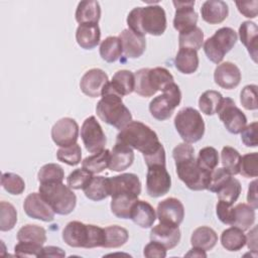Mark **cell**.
<instances>
[{
  "label": "cell",
  "instance_id": "7c38bea8",
  "mask_svg": "<svg viewBox=\"0 0 258 258\" xmlns=\"http://www.w3.org/2000/svg\"><path fill=\"white\" fill-rule=\"evenodd\" d=\"M81 137L88 152L94 154L105 149L106 135L95 116H90L84 121Z\"/></svg>",
  "mask_w": 258,
  "mask_h": 258
},
{
  "label": "cell",
  "instance_id": "ee69618b",
  "mask_svg": "<svg viewBox=\"0 0 258 258\" xmlns=\"http://www.w3.org/2000/svg\"><path fill=\"white\" fill-rule=\"evenodd\" d=\"M242 190L240 181L235 177H230V179L219 189L217 192L219 200L224 201L230 205H233L239 198Z\"/></svg>",
  "mask_w": 258,
  "mask_h": 258
},
{
  "label": "cell",
  "instance_id": "d6a6232c",
  "mask_svg": "<svg viewBox=\"0 0 258 258\" xmlns=\"http://www.w3.org/2000/svg\"><path fill=\"white\" fill-rule=\"evenodd\" d=\"M83 190L89 200L99 202L106 199L109 197L108 177L102 175L93 176L89 184Z\"/></svg>",
  "mask_w": 258,
  "mask_h": 258
},
{
  "label": "cell",
  "instance_id": "e0dca14e",
  "mask_svg": "<svg viewBox=\"0 0 258 258\" xmlns=\"http://www.w3.org/2000/svg\"><path fill=\"white\" fill-rule=\"evenodd\" d=\"M23 209L26 215L32 219L43 222H51L54 219V211L39 192L29 194L24 200Z\"/></svg>",
  "mask_w": 258,
  "mask_h": 258
},
{
  "label": "cell",
  "instance_id": "30bf717a",
  "mask_svg": "<svg viewBox=\"0 0 258 258\" xmlns=\"http://www.w3.org/2000/svg\"><path fill=\"white\" fill-rule=\"evenodd\" d=\"M180 101L181 92L179 87L174 82L170 83L163 89L161 95L151 100L149 103V112L158 121L167 120L180 104Z\"/></svg>",
  "mask_w": 258,
  "mask_h": 258
},
{
  "label": "cell",
  "instance_id": "cb8c5ba5",
  "mask_svg": "<svg viewBox=\"0 0 258 258\" xmlns=\"http://www.w3.org/2000/svg\"><path fill=\"white\" fill-rule=\"evenodd\" d=\"M129 219L142 229L150 228L156 220V213L153 207L142 200H137L131 209Z\"/></svg>",
  "mask_w": 258,
  "mask_h": 258
},
{
  "label": "cell",
  "instance_id": "8d00e7d4",
  "mask_svg": "<svg viewBox=\"0 0 258 258\" xmlns=\"http://www.w3.org/2000/svg\"><path fill=\"white\" fill-rule=\"evenodd\" d=\"M17 240L18 242H27L43 245L46 242V231L40 226L27 224L22 226L18 230Z\"/></svg>",
  "mask_w": 258,
  "mask_h": 258
},
{
  "label": "cell",
  "instance_id": "8fae6325",
  "mask_svg": "<svg viewBox=\"0 0 258 258\" xmlns=\"http://www.w3.org/2000/svg\"><path fill=\"white\" fill-rule=\"evenodd\" d=\"M220 120L232 134H239L247 125L245 114L236 106L231 98H223L217 111Z\"/></svg>",
  "mask_w": 258,
  "mask_h": 258
},
{
  "label": "cell",
  "instance_id": "44dd1931",
  "mask_svg": "<svg viewBox=\"0 0 258 258\" xmlns=\"http://www.w3.org/2000/svg\"><path fill=\"white\" fill-rule=\"evenodd\" d=\"M180 231L178 226L159 223L150 231V240L161 244L166 249H172L180 241Z\"/></svg>",
  "mask_w": 258,
  "mask_h": 258
},
{
  "label": "cell",
  "instance_id": "f907efd6",
  "mask_svg": "<svg viewBox=\"0 0 258 258\" xmlns=\"http://www.w3.org/2000/svg\"><path fill=\"white\" fill-rule=\"evenodd\" d=\"M257 160H258L257 152L247 153L241 156L239 173L244 177H257L258 175Z\"/></svg>",
  "mask_w": 258,
  "mask_h": 258
},
{
  "label": "cell",
  "instance_id": "ac0fdd59",
  "mask_svg": "<svg viewBox=\"0 0 258 258\" xmlns=\"http://www.w3.org/2000/svg\"><path fill=\"white\" fill-rule=\"evenodd\" d=\"M175 14L173 18V27L178 31H186L197 26L198 13L194 9L195 1H173Z\"/></svg>",
  "mask_w": 258,
  "mask_h": 258
},
{
  "label": "cell",
  "instance_id": "60d3db41",
  "mask_svg": "<svg viewBox=\"0 0 258 258\" xmlns=\"http://www.w3.org/2000/svg\"><path fill=\"white\" fill-rule=\"evenodd\" d=\"M204 44V32L199 27L196 26L189 30L179 32L178 35V45L184 48H190L194 50H199Z\"/></svg>",
  "mask_w": 258,
  "mask_h": 258
},
{
  "label": "cell",
  "instance_id": "c3c4849f",
  "mask_svg": "<svg viewBox=\"0 0 258 258\" xmlns=\"http://www.w3.org/2000/svg\"><path fill=\"white\" fill-rule=\"evenodd\" d=\"M56 158L68 165L75 166L81 162L82 149L78 143L68 147H60L56 151Z\"/></svg>",
  "mask_w": 258,
  "mask_h": 258
},
{
  "label": "cell",
  "instance_id": "7402d4cb",
  "mask_svg": "<svg viewBox=\"0 0 258 258\" xmlns=\"http://www.w3.org/2000/svg\"><path fill=\"white\" fill-rule=\"evenodd\" d=\"M122 43L123 53L127 58H138L146 49L145 36L136 34L129 28L124 29L118 36Z\"/></svg>",
  "mask_w": 258,
  "mask_h": 258
},
{
  "label": "cell",
  "instance_id": "7bdbcfd3",
  "mask_svg": "<svg viewBox=\"0 0 258 258\" xmlns=\"http://www.w3.org/2000/svg\"><path fill=\"white\" fill-rule=\"evenodd\" d=\"M64 171L62 167L56 163H47L40 167L37 173V179L40 183L62 182Z\"/></svg>",
  "mask_w": 258,
  "mask_h": 258
},
{
  "label": "cell",
  "instance_id": "2e32d148",
  "mask_svg": "<svg viewBox=\"0 0 258 258\" xmlns=\"http://www.w3.org/2000/svg\"><path fill=\"white\" fill-rule=\"evenodd\" d=\"M156 216L160 223L179 226L184 218L183 205L175 198H167L158 203Z\"/></svg>",
  "mask_w": 258,
  "mask_h": 258
},
{
  "label": "cell",
  "instance_id": "74e56055",
  "mask_svg": "<svg viewBox=\"0 0 258 258\" xmlns=\"http://www.w3.org/2000/svg\"><path fill=\"white\" fill-rule=\"evenodd\" d=\"M105 241L103 248H119L123 246L129 238L128 231L118 225H112L104 228Z\"/></svg>",
  "mask_w": 258,
  "mask_h": 258
},
{
  "label": "cell",
  "instance_id": "6da1fadb",
  "mask_svg": "<svg viewBox=\"0 0 258 258\" xmlns=\"http://www.w3.org/2000/svg\"><path fill=\"white\" fill-rule=\"evenodd\" d=\"M194 147L186 142L179 143L172 150L178 178L191 190L208 189L211 171L201 168L195 158Z\"/></svg>",
  "mask_w": 258,
  "mask_h": 258
},
{
  "label": "cell",
  "instance_id": "5b68a950",
  "mask_svg": "<svg viewBox=\"0 0 258 258\" xmlns=\"http://www.w3.org/2000/svg\"><path fill=\"white\" fill-rule=\"evenodd\" d=\"M62 240L67 245L74 248L103 247L105 241L104 228L72 221L62 230Z\"/></svg>",
  "mask_w": 258,
  "mask_h": 258
},
{
  "label": "cell",
  "instance_id": "52a82bcc",
  "mask_svg": "<svg viewBox=\"0 0 258 258\" xmlns=\"http://www.w3.org/2000/svg\"><path fill=\"white\" fill-rule=\"evenodd\" d=\"M39 194L57 215L71 214L77 205V197L69 185L62 182L40 183Z\"/></svg>",
  "mask_w": 258,
  "mask_h": 258
},
{
  "label": "cell",
  "instance_id": "f546056e",
  "mask_svg": "<svg viewBox=\"0 0 258 258\" xmlns=\"http://www.w3.org/2000/svg\"><path fill=\"white\" fill-rule=\"evenodd\" d=\"M199 62L197 50L190 48L180 47L174 58L175 68L184 75L194 74L199 68Z\"/></svg>",
  "mask_w": 258,
  "mask_h": 258
},
{
  "label": "cell",
  "instance_id": "ab89813d",
  "mask_svg": "<svg viewBox=\"0 0 258 258\" xmlns=\"http://www.w3.org/2000/svg\"><path fill=\"white\" fill-rule=\"evenodd\" d=\"M223 96L220 92L209 90L204 92L199 99V108L205 115L212 116L217 113L222 101Z\"/></svg>",
  "mask_w": 258,
  "mask_h": 258
},
{
  "label": "cell",
  "instance_id": "9a60e30c",
  "mask_svg": "<svg viewBox=\"0 0 258 258\" xmlns=\"http://www.w3.org/2000/svg\"><path fill=\"white\" fill-rule=\"evenodd\" d=\"M109 196L125 194L139 197L141 194V182L139 177L134 173H122L108 177Z\"/></svg>",
  "mask_w": 258,
  "mask_h": 258
},
{
  "label": "cell",
  "instance_id": "f6af8a7d",
  "mask_svg": "<svg viewBox=\"0 0 258 258\" xmlns=\"http://www.w3.org/2000/svg\"><path fill=\"white\" fill-rule=\"evenodd\" d=\"M17 223V212L13 205L2 201L0 203V230L10 231Z\"/></svg>",
  "mask_w": 258,
  "mask_h": 258
},
{
  "label": "cell",
  "instance_id": "3957f363",
  "mask_svg": "<svg viewBox=\"0 0 258 258\" xmlns=\"http://www.w3.org/2000/svg\"><path fill=\"white\" fill-rule=\"evenodd\" d=\"M127 24L129 29L136 34L159 36L166 29V14L159 5L135 7L127 16Z\"/></svg>",
  "mask_w": 258,
  "mask_h": 258
},
{
  "label": "cell",
  "instance_id": "be15d7a7",
  "mask_svg": "<svg viewBox=\"0 0 258 258\" xmlns=\"http://www.w3.org/2000/svg\"><path fill=\"white\" fill-rule=\"evenodd\" d=\"M186 257H207L206 251L197 247H194L192 249H190L186 254Z\"/></svg>",
  "mask_w": 258,
  "mask_h": 258
},
{
  "label": "cell",
  "instance_id": "11a10c76",
  "mask_svg": "<svg viewBox=\"0 0 258 258\" xmlns=\"http://www.w3.org/2000/svg\"><path fill=\"white\" fill-rule=\"evenodd\" d=\"M216 213L219 220L226 225H232L234 220V208L232 205L219 200L216 206Z\"/></svg>",
  "mask_w": 258,
  "mask_h": 258
},
{
  "label": "cell",
  "instance_id": "83f0119b",
  "mask_svg": "<svg viewBox=\"0 0 258 258\" xmlns=\"http://www.w3.org/2000/svg\"><path fill=\"white\" fill-rule=\"evenodd\" d=\"M108 86L119 96H127L134 92L135 76L131 71L128 70L118 71L112 77V81L108 82Z\"/></svg>",
  "mask_w": 258,
  "mask_h": 258
},
{
  "label": "cell",
  "instance_id": "db71d44e",
  "mask_svg": "<svg viewBox=\"0 0 258 258\" xmlns=\"http://www.w3.org/2000/svg\"><path fill=\"white\" fill-rule=\"evenodd\" d=\"M42 251V245L27 243V242H19L14 247V253L16 256L20 257H39Z\"/></svg>",
  "mask_w": 258,
  "mask_h": 258
},
{
  "label": "cell",
  "instance_id": "5bb4252c",
  "mask_svg": "<svg viewBox=\"0 0 258 258\" xmlns=\"http://www.w3.org/2000/svg\"><path fill=\"white\" fill-rule=\"evenodd\" d=\"M78 137L79 125L73 118H61L51 128V139L59 147H68L77 143Z\"/></svg>",
  "mask_w": 258,
  "mask_h": 258
},
{
  "label": "cell",
  "instance_id": "816d5d0a",
  "mask_svg": "<svg viewBox=\"0 0 258 258\" xmlns=\"http://www.w3.org/2000/svg\"><path fill=\"white\" fill-rule=\"evenodd\" d=\"M240 102L246 110H257V86L247 85L240 93Z\"/></svg>",
  "mask_w": 258,
  "mask_h": 258
},
{
  "label": "cell",
  "instance_id": "6125c7cd",
  "mask_svg": "<svg viewBox=\"0 0 258 258\" xmlns=\"http://www.w3.org/2000/svg\"><path fill=\"white\" fill-rule=\"evenodd\" d=\"M257 227L254 226L253 229L248 233V235L246 236V244L248 246V248L252 251H254L256 253L257 251Z\"/></svg>",
  "mask_w": 258,
  "mask_h": 258
},
{
  "label": "cell",
  "instance_id": "b9f144b4",
  "mask_svg": "<svg viewBox=\"0 0 258 258\" xmlns=\"http://www.w3.org/2000/svg\"><path fill=\"white\" fill-rule=\"evenodd\" d=\"M221 162L223 168H225L231 175L239 174L241 155L235 148L231 146H225L221 152Z\"/></svg>",
  "mask_w": 258,
  "mask_h": 258
},
{
  "label": "cell",
  "instance_id": "ffe728a7",
  "mask_svg": "<svg viewBox=\"0 0 258 258\" xmlns=\"http://www.w3.org/2000/svg\"><path fill=\"white\" fill-rule=\"evenodd\" d=\"M240 69L231 61L219 63L214 72L215 83L223 89L232 90L241 82Z\"/></svg>",
  "mask_w": 258,
  "mask_h": 258
},
{
  "label": "cell",
  "instance_id": "f5cc1de1",
  "mask_svg": "<svg viewBox=\"0 0 258 258\" xmlns=\"http://www.w3.org/2000/svg\"><path fill=\"white\" fill-rule=\"evenodd\" d=\"M232 175L223 167H216L211 171L210 183L208 189L212 192H218L219 189L230 179Z\"/></svg>",
  "mask_w": 258,
  "mask_h": 258
},
{
  "label": "cell",
  "instance_id": "484cf974",
  "mask_svg": "<svg viewBox=\"0 0 258 258\" xmlns=\"http://www.w3.org/2000/svg\"><path fill=\"white\" fill-rule=\"evenodd\" d=\"M239 36L241 42L247 48L251 58L257 62L258 56V27L255 22L244 21L239 27Z\"/></svg>",
  "mask_w": 258,
  "mask_h": 258
},
{
  "label": "cell",
  "instance_id": "7a4b0ae2",
  "mask_svg": "<svg viewBox=\"0 0 258 258\" xmlns=\"http://www.w3.org/2000/svg\"><path fill=\"white\" fill-rule=\"evenodd\" d=\"M116 142L140 151L144 159L154 155L163 147L157 134L140 121H131L117 134Z\"/></svg>",
  "mask_w": 258,
  "mask_h": 258
},
{
  "label": "cell",
  "instance_id": "94428289",
  "mask_svg": "<svg viewBox=\"0 0 258 258\" xmlns=\"http://www.w3.org/2000/svg\"><path fill=\"white\" fill-rule=\"evenodd\" d=\"M64 256H66V252L61 248L55 247V246H46L42 248V251L39 255V257H64Z\"/></svg>",
  "mask_w": 258,
  "mask_h": 258
},
{
  "label": "cell",
  "instance_id": "603a6c76",
  "mask_svg": "<svg viewBox=\"0 0 258 258\" xmlns=\"http://www.w3.org/2000/svg\"><path fill=\"white\" fill-rule=\"evenodd\" d=\"M134 161L133 149L125 144L118 143L110 151L109 168L112 171H123L130 167Z\"/></svg>",
  "mask_w": 258,
  "mask_h": 258
},
{
  "label": "cell",
  "instance_id": "9f6ffc18",
  "mask_svg": "<svg viewBox=\"0 0 258 258\" xmlns=\"http://www.w3.org/2000/svg\"><path fill=\"white\" fill-rule=\"evenodd\" d=\"M257 122H252L241 131V140L247 147L257 146Z\"/></svg>",
  "mask_w": 258,
  "mask_h": 258
},
{
  "label": "cell",
  "instance_id": "8992f818",
  "mask_svg": "<svg viewBox=\"0 0 258 258\" xmlns=\"http://www.w3.org/2000/svg\"><path fill=\"white\" fill-rule=\"evenodd\" d=\"M134 92L141 97H151L158 91L174 82L173 76L164 68L157 67L153 69L143 68L135 72Z\"/></svg>",
  "mask_w": 258,
  "mask_h": 258
},
{
  "label": "cell",
  "instance_id": "4dcf8cb0",
  "mask_svg": "<svg viewBox=\"0 0 258 258\" xmlns=\"http://www.w3.org/2000/svg\"><path fill=\"white\" fill-rule=\"evenodd\" d=\"M218 242V235L215 230L210 227L202 226L197 228L190 237L192 247L203 249L205 251L212 250Z\"/></svg>",
  "mask_w": 258,
  "mask_h": 258
},
{
  "label": "cell",
  "instance_id": "4316f807",
  "mask_svg": "<svg viewBox=\"0 0 258 258\" xmlns=\"http://www.w3.org/2000/svg\"><path fill=\"white\" fill-rule=\"evenodd\" d=\"M101 39V30L97 23L80 24L76 31V40L84 49L95 48Z\"/></svg>",
  "mask_w": 258,
  "mask_h": 258
},
{
  "label": "cell",
  "instance_id": "277c9868",
  "mask_svg": "<svg viewBox=\"0 0 258 258\" xmlns=\"http://www.w3.org/2000/svg\"><path fill=\"white\" fill-rule=\"evenodd\" d=\"M96 113L103 122L119 130L132 121L131 112L122 102V97L113 92L108 83L104 87L102 98L96 106Z\"/></svg>",
  "mask_w": 258,
  "mask_h": 258
},
{
  "label": "cell",
  "instance_id": "836d02e7",
  "mask_svg": "<svg viewBox=\"0 0 258 258\" xmlns=\"http://www.w3.org/2000/svg\"><path fill=\"white\" fill-rule=\"evenodd\" d=\"M111 198V212L119 219H129L132 206L138 200V198L125 194L115 195Z\"/></svg>",
  "mask_w": 258,
  "mask_h": 258
},
{
  "label": "cell",
  "instance_id": "e575fe53",
  "mask_svg": "<svg viewBox=\"0 0 258 258\" xmlns=\"http://www.w3.org/2000/svg\"><path fill=\"white\" fill-rule=\"evenodd\" d=\"M255 217V209L247 204H238L234 208V220L231 226L246 231L253 226Z\"/></svg>",
  "mask_w": 258,
  "mask_h": 258
},
{
  "label": "cell",
  "instance_id": "4fadbf2b",
  "mask_svg": "<svg viewBox=\"0 0 258 258\" xmlns=\"http://www.w3.org/2000/svg\"><path fill=\"white\" fill-rule=\"evenodd\" d=\"M146 191L151 198H159L166 195L171 187V177L162 164H154L147 167Z\"/></svg>",
  "mask_w": 258,
  "mask_h": 258
},
{
  "label": "cell",
  "instance_id": "6f0895ef",
  "mask_svg": "<svg viewBox=\"0 0 258 258\" xmlns=\"http://www.w3.org/2000/svg\"><path fill=\"white\" fill-rule=\"evenodd\" d=\"M166 248L161 244L151 241L143 250V255L147 258H164L166 256Z\"/></svg>",
  "mask_w": 258,
  "mask_h": 258
},
{
  "label": "cell",
  "instance_id": "1f68e13d",
  "mask_svg": "<svg viewBox=\"0 0 258 258\" xmlns=\"http://www.w3.org/2000/svg\"><path fill=\"white\" fill-rule=\"evenodd\" d=\"M221 244L228 251H239L246 245V236L241 229L232 226L223 231Z\"/></svg>",
  "mask_w": 258,
  "mask_h": 258
},
{
  "label": "cell",
  "instance_id": "d6986e66",
  "mask_svg": "<svg viewBox=\"0 0 258 258\" xmlns=\"http://www.w3.org/2000/svg\"><path fill=\"white\" fill-rule=\"evenodd\" d=\"M109 82L108 75L101 69H91L87 71L80 81L81 91L91 98L102 96L106 84Z\"/></svg>",
  "mask_w": 258,
  "mask_h": 258
},
{
  "label": "cell",
  "instance_id": "91938a15",
  "mask_svg": "<svg viewBox=\"0 0 258 258\" xmlns=\"http://www.w3.org/2000/svg\"><path fill=\"white\" fill-rule=\"evenodd\" d=\"M247 202L249 206H251L253 209H257L258 207V201H257V180L254 179L249 183L248 187V194H247Z\"/></svg>",
  "mask_w": 258,
  "mask_h": 258
},
{
  "label": "cell",
  "instance_id": "bcb514c9",
  "mask_svg": "<svg viewBox=\"0 0 258 258\" xmlns=\"http://www.w3.org/2000/svg\"><path fill=\"white\" fill-rule=\"evenodd\" d=\"M198 165L208 171L214 170L219 164V154L216 148L212 146H207L199 151L197 158Z\"/></svg>",
  "mask_w": 258,
  "mask_h": 258
},
{
  "label": "cell",
  "instance_id": "7dc6e473",
  "mask_svg": "<svg viewBox=\"0 0 258 258\" xmlns=\"http://www.w3.org/2000/svg\"><path fill=\"white\" fill-rule=\"evenodd\" d=\"M2 187L10 195H21L25 189V182L22 177L13 172H4L1 176Z\"/></svg>",
  "mask_w": 258,
  "mask_h": 258
},
{
  "label": "cell",
  "instance_id": "680465c9",
  "mask_svg": "<svg viewBox=\"0 0 258 258\" xmlns=\"http://www.w3.org/2000/svg\"><path fill=\"white\" fill-rule=\"evenodd\" d=\"M236 6L239 12L248 18H255L257 16L258 1H236Z\"/></svg>",
  "mask_w": 258,
  "mask_h": 258
},
{
  "label": "cell",
  "instance_id": "f35d334b",
  "mask_svg": "<svg viewBox=\"0 0 258 258\" xmlns=\"http://www.w3.org/2000/svg\"><path fill=\"white\" fill-rule=\"evenodd\" d=\"M110 162V150L104 149L98 153H94L86 157L82 161V167L90 171L91 173H100L107 167Z\"/></svg>",
  "mask_w": 258,
  "mask_h": 258
},
{
  "label": "cell",
  "instance_id": "9c48e42d",
  "mask_svg": "<svg viewBox=\"0 0 258 258\" xmlns=\"http://www.w3.org/2000/svg\"><path fill=\"white\" fill-rule=\"evenodd\" d=\"M238 40L237 32L231 27L218 29L213 36L205 40L203 46L207 57L214 63L219 64Z\"/></svg>",
  "mask_w": 258,
  "mask_h": 258
},
{
  "label": "cell",
  "instance_id": "f1b7e54d",
  "mask_svg": "<svg viewBox=\"0 0 258 258\" xmlns=\"http://www.w3.org/2000/svg\"><path fill=\"white\" fill-rule=\"evenodd\" d=\"M76 20L80 24L97 23L101 18V7L98 1L86 0L78 4L76 10Z\"/></svg>",
  "mask_w": 258,
  "mask_h": 258
},
{
  "label": "cell",
  "instance_id": "d4e9b609",
  "mask_svg": "<svg viewBox=\"0 0 258 258\" xmlns=\"http://www.w3.org/2000/svg\"><path fill=\"white\" fill-rule=\"evenodd\" d=\"M202 18L209 24H219L229 15L228 4L222 0L205 1L201 7Z\"/></svg>",
  "mask_w": 258,
  "mask_h": 258
},
{
  "label": "cell",
  "instance_id": "681fc988",
  "mask_svg": "<svg viewBox=\"0 0 258 258\" xmlns=\"http://www.w3.org/2000/svg\"><path fill=\"white\" fill-rule=\"evenodd\" d=\"M93 177V173L85 168H77L67 177V184L72 189H84Z\"/></svg>",
  "mask_w": 258,
  "mask_h": 258
},
{
  "label": "cell",
  "instance_id": "ba28073f",
  "mask_svg": "<svg viewBox=\"0 0 258 258\" xmlns=\"http://www.w3.org/2000/svg\"><path fill=\"white\" fill-rule=\"evenodd\" d=\"M174 127L186 143H195L201 140L205 134V122L201 113L191 108L180 109L174 117Z\"/></svg>",
  "mask_w": 258,
  "mask_h": 258
},
{
  "label": "cell",
  "instance_id": "d590c367",
  "mask_svg": "<svg viewBox=\"0 0 258 258\" xmlns=\"http://www.w3.org/2000/svg\"><path fill=\"white\" fill-rule=\"evenodd\" d=\"M102 59L107 62H114L118 60L122 53V43L118 36H108L100 44L99 49Z\"/></svg>",
  "mask_w": 258,
  "mask_h": 258
}]
</instances>
